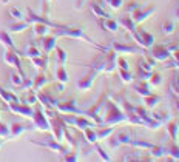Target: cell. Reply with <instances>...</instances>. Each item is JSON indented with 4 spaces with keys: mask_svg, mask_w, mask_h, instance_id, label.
I'll return each instance as SVG.
<instances>
[{
    "mask_svg": "<svg viewBox=\"0 0 179 162\" xmlns=\"http://www.w3.org/2000/svg\"><path fill=\"white\" fill-rule=\"evenodd\" d=\"M105 105H106V113H105L104 123H106V125H116V123L127 122V116L120 110L119 105H116L114 102H106Z\"/></svg>",
    "mask_w": 179,
    "mask_h": 162,
    "instance_id": "6da1fadb",
    "label": "cell"
},
{
    "mask_svg": "<svg viewBox=\"0 0 179 162\" xmlns=\"http://www.w3.org/2000/svg\"><path fill=\"white\" fill-rule=\"evenodd\" d=\"M114 70H116V52L114 51H106V54L100 56L93 63V71L96 73H100V71L113 73Z\"/></svg>",
    "mask_w": 179,
    "mask_h": 162,
    "instance_id": "7a4b0ae2",
    "label": "cell"
},
{
    "mask_svg": "<svg viewBox=\"0 0 179 162\" xmlns=\"http://www.w3.org/2000/svg\"><path fill=\"white\" fill-rule=\"evenodd\" d=\"M133 37V40H134L136 43L139 45V46H142L144 50H148V48L151 46V45L154 43V36L150 34V33H147L145 29L142 28H138L136 26V29L130 34Z\"/></svg>",
    "mask_w": 179,
    "mask_h": 162,
    "instance_id": "3957f363",
    "label": "cell"
},
{
    "mask_svg": "<svg viewBox=\"0 0 179 162\" xmlns=\"http://www.w3.org/2000/svg\"><path fill=\"white\" fill-rule=\"evenodd\" d=\"M154 11H156V5H154V3L140 5L139 8L131 14V19H133V22H134V25L138 26V25H140V23H144V22H145L147 19L154 13Z\"/></svg>",
    "mask_w": 179,
    "mask_h": 162,
    "instance_id": "277c9868",
    "label": "cell"
},
{
    "mask_svg": "<svg viewBox=\"0 0 179 162\" xmlns=\"http://www.w3.org/2000/svg\"><path fill=\"white\" fill-rule=\"evenodd\" d=\"M133 139H134L133 131L122 130V131H119L117 134H114V137L110 141V147H111V148H117V147H120V145H130Z\"/></svg>",
    "mask_w": 179,
    "mask_h": 162,
    "instance_id": "5b68a950",
    "label": "cell"
},
{
    "mask_svg": "<svg viewBox=\"0 0 179 162\" xmlns=\"http://www.w3.org/2000/svg\"><path fill=\"white\" fill-rule=\"evenodd\" d=\"M111 50L116 54H145V50L140 46H133V45L127 43H120V42H114L111 43Z\"/></svg>",
    "mask_w": 179,
    "mask_h": 162,
    "instance_id": "8992f818",
    "label": "cell"
},
{
    "mask_svg": "<svg viewBox=\"0 0 179 162\" xmlns=\"http://www.w3.org/2000/svg\"><path fill=\"white\" fill-rule=\"evenodd\" d=\"M150 56L156 62H165L171 57V52L167 48V45H151L150 46Z\"/></svg>",
    "mask_w": 179,
    "mask_h": 162,
    "instance_id": "52a82bcc",
    "label": "cell"
},
{
    "mask_svg": "<svg viewBox=\"0 0 179 162\" xmlns=\"http://www.w3.org/2000/svg\"><path fill=\"white\" fill-rule=\"evenodd\" d=\"M151 90H153V86H151V85H150V82L145 80V79H140L138 84L134 85V91H136V94H139L140 97H147V96H150V94L153 93Z\"/></svg>",
    "mask_w": 179,
    "mask_h": 162,
    "instance_id": "ba28073f",
    "label": "cell"
},
{
    "mask_svg": "<svg viewBox=\"0 0 179 162\" xmlns=\"http://www.w3.org/2000/svg\"><path fill=\"white\" fill-rule=\"evenodd\" d=\"M151 71H153V66L147 62L145 57H140V60L138 62V76L140 79H145V80H147Z\"/></svg>",
    "mask_w": 179,
    "mask_h": 162,
    "instance_id": "9c48e42d",
    "label": "cell"
},
{
    "mask_svg": "<svg viewBox=\"0 0 179 162\" xmlns=\"http://www.w3.org/2000/svg\"><path fill=\"white\" fill-rule=\"evenodd\" d=\"M57 110L67 113V114H83V111H81L77 107L74 105V100H70V102H63V104H57L56 105Z\"/></svg>",
    "mask_w": 179,
    "mask_h": 162,
    "instance_id": "30bf717a",
    "label": "cell"
},
{
    "mask_svg": "<svg viewBox=\"0 0 179 162\" xmlns=\"http://www.w3.org/2000/svg\"><path fill=\"white\" fill-rule=\"evenodd\" d=\"M9 110L13 113H17V114H22V116H26V118H33L34 111L28 105H20V104H9Z\"/></svg>",
    "mask_w": 179,
    "mask_h": 162,
    "instance_id": "8fae6325",
    "label": "cell"
},
{
    "mask_svg": "<svg viewBox=\"0 0 179 162\" xmlns=\"http://www.w3.org/2000/svg\"><path fill=\"white\" fill-rule=\"evenodd\" d=\"M33 118H34V122H36V125L39 127L40 130H48V128H49V123H48V120H47V116H45L40 110L34 111Z\"/></svg>",
    "mask_w": 179,
    "mask_h": 162,
    "instance_id": "7c38bea8",
    "label": "cell"
},
{
    "mask_svg": "<svg viewBox=\"0 0 179 162\" xmlns=\"http://www.w3.org/2000/svg\"><path fill=\"white\" fill-rule=\"evenodd\" d=\"M94 76H96V71H93V73L87 74L83 79H81V80L77 82V88L79 90H90L91 86H93V82H94Z\"/></svg>",
    "mask_w": 179,
    "mask_h": 162,
    "instance_id": "4fadbf2b",
    "label": "cell"
},
{
    "mask_svg": "<svg viewBox=\"0 0 179 162\" xmlns=\"http://www.w3.org/2000/svg\"><path fill=\"white\" fill-rule=\"evenodd\" d=\"M167 131H168L170 141L176 142L178 141V134H179V123L170 119L168 122H167Z\"/></svg>",
    "mask_w": 179,
    "mask_h": 162,
    "instance_id": "5bb4252c",
    "label": "cell"
},
{
    "mask_svg": "<svg viewBox=\"0 0 179 162\" xmlns=\"http://www.w3.org/2000/svg\"><path fill=\"white\" fill-rule=\"evenodd\" d=\"M100 25H102V28L108 29V31H111V33H116L117 29H119V26H120L119 22L114 20V19H111V17L102 19V20H100Z\"/></svg>",
    "mask_w": 179,
    "mask_h": 162,
    "instance_id": "9a60e30c",
    "label": "cell"
},
{
    "mask_svg": "<svg viewBox=\"0 0 179 162\" xmlns=\"http://www.w3.org/2000/svg\"><path fill=\"white\" fill-rule=\"evenodd\" d=\"M164 147H165V156H170V159H179V147L176 142L170 141L168 145Z\"/></svg>",
    "mask_w": 179,
    "mask_h": 162,
    "instance_id": "2e32d148",
    "label": "cell"
},
{
    "mask_svg": "<svg viewBox=\"0 0 179 162\" xmlns=\"http://www.w3.org/2000/svg\"><path fill=\"white\" fill-rule=\"evenodd\" d=\"M117 22H119V25H122L124 28L127 29L128 33H130V34H131V33L136 29V25H134V22H133V19L130 17V14H128V16H124V17H120Z\"/></svg>",
    "mask_w": 179,
    "mask_h": 162,
    "instance_id": "e0dca14e",
    "label": "cell"
},
{
    "mask_svg": "<svg viewBox=\"0 0 179 162\" xmlns=\"http://www.w3.org/2000/svg\"><path fill=\"white\" fill-rule=\"evenodd\" d=\"M42 45H43V52L48 54L53 48H56V37L54 36H43L42 39Z\"/></svg>",
    "mask_w": 179,
    "mask_h": 162,
    "instance_id": "ac0fdd59",
    "label": "cell"
},
{
    "mask_svg": "<svg viewBox=\"0 0 179 162\" xmlns=\"http://www.w3.org/2000/svg\"><path fill=\"white\" fill-rule=\"evenodd\" d=\"M5 60L9 63V65L16 66V68L22 73V63H20V59L17 57L16 52H5Z\"/></svg>",
    "mask_w": 179,
    "mask_h": 162,
    "instance_id": "d6986e66",
    "label": "cell"
},
{
    "mask_svg": "<svg viewBox=\"0 0 179 162\" xmlns=\"http://www.w3.org/2000/svg\"><path fill=\"white\" fill-rule=\"evenodd\" d=\"M174 29H176V23H174V20H164V22H162V25H161L162 34L171 36V34L174 33Z\"/></svg>",
    "mask_w": 179,
    "mask_h": 162,
    "instance_id": "ffe728a7",
    "label": "cell"
},
{
    "mask_svg": "<svg viewBox=\"0 0 179 162\" xmlns=\"http://www.w3.org/2000/svg\"><path fill=\"white\" fill-rule=\"evenodd\" d=\"M151 118H153L154 120H158L159 123H165V122H168V120L171 119V116H170L168 111L162 110V111H153V113H151Z\"/></svg>",
    "mask_w": 179,
    "mask_h": 162,
    "instance_id": "44dd1931",
    "label": "cell"
},
{
    "mask_svg": "<svg viewBox=\"0 0 179 162\" xmlns=\"http://www.w3.org/2000/svg\"><path fill=\"white\" fill-rule=\"evenodd\" d=\"M148 82H150V85L153 86V88H156V86H159L162 84V74L159 73V71H151L150 73V76H148V79H147Z\"/></svg>",
    "mask_w": 179,
    "mask_h": 162,
    "instance_id": "7402d4cb",
    "label": "cell"
},
{
    "mask_svg": "<svg viewBox=\"0 0 179 162\" xmlns=\"http://www.w3.org/2000/svg\"><path fill=\"white\" fill-rule=\"evenodd\" d=\"M36 144H39V145H43V147H47V148L49 150H53V151H57V153H63L65 150H63V147L59 144V141L54 142V141H47V142H36Z\"/></svg>",
    "mask_w": 179,
    "mask_h": 162,
    "instance_id": "603a6c76",
    "label": "cell"
},
{
    "mask_svg": "<svg viewBox=\"0 0 179 162\" xmlns=\"http://www.w3.org/2000/svg\"><path fill=\"white\" fill-rule=\"evenodd\" d=\"M159 102H161V96H158V94H153V93H151L150 96L144 97V104H145L147 108H154Z\"/></svg>",
    "mask_w": 179,
    "mask_h": 162,
    "instance_id": "cb8c5ba5",
    "label": "cell"
},
{
    "mask_svg": "<svg viewBox=\"0 0 179 162\" xmlns=\"http://www.w3.org/2000/svg\"><path fill=\"white\" fill-rule=\"evenodd\" d=\"M83 131H85V137H87V141H88L90 144H96V142L99 141V139H97V131L94 130L93 127L83 128Z\"/></svg>",
    "mask_w": 179,
    "mask_h": 162,
    "instance_id": "d4e9b609",
    "label": "cell"
},
{
    "mask_svg": "<svg viewBox=\"0 0 179 162\" xmlns=\"http://www.w3.org/2000/svg\"><path fill=\"white\" fill-rule=\"evenodd\" d=\"M131 147H134V148H139V150H150L153 144L151 142H147V141H139V139H133L131 141Z\"/></svg>",
    "mask_w": 179,
    "mask_h": 162,
    "instance_id": "484cf974",
    "label": "cell"
},
{
    "mask_svg": "<svg viewBox=\"0 0 179 162\" xmlns=\"http://www.w3.org/2000/svg\"><path fill=\"white\" fill-rule=\"evenodd\" d=\"M91 11L94 13V16H96L97 19H106V17H110L108 14L104 11V8H100L97 3H91Z\"/></svg>",
    "mask_w": 179,
    "mask_h": 162,
    "instance_id": "4316f807",
    "label": "cell"
},
{
    "mask_svg": "<svg viewBox=\"0 0 179 162\" xmlns=\"http://www.w3.org/2000/svg\"><path fill=\"white\" fill-rule=\"evenodd\" d=\"M0 96H2L8 104H19V97L14 96L13 93H8V91H5V90H0Z\"/></svg>",
    "mask_w": 179,
    "mask_h": 162,
    "instance_id": "83f0119b",
    "label": "cell"
},
{
    "mask_svg": "<svg viewBox=\"0 0 179 162\" xmlns=\"http://www.w3.org/2000/svg\"><path fill=\"white\" fill-rule=\"evenodd\" d=\"M25 56H28L29 59H34V57H39V56H42V52H40V50L37 46L29 45V46L25 50Z\"/></svg>",
    "mask_w": 179,
    "mask_h": 162,
    "instance_id": "f1b7e54d",
    "label": "cell"
},
{
    "mask_svg": "<svg viewBox=\"0 0 179 162\" xmlns=\"http://www.w3.org/2000/svg\"><path fill=\"white\" fill-rule=\"evenodd\" d=\"M56 76L59 79V82H62V84H67L68 82V73H67V70L63 68V65H59V68L56 71Z\"/></svg>",
    "mask_w": 179,
    "mask_h": 162,
    "instance_id": "f546056e",
    "label": "cell"
},
{
    "mask_svg": "<svg viewBox=\"0 0 179 162\" xmlns=\"http://www.w3.org/2000/svg\"><path fill=\"white\" fill-rule=\"evenodd\" d=\"M119 76L122 79L124 84H131L133 82V74L130 73V70H120L119 68Z\"/></svg>",
    "mask_w": 179,
    "mask_h": 162,
    "instance_id": "4dcf8cb0",
    "label": "cell"
},
{
    "mask_svg": "<svg viewBox=\"0 0 179 162\" xmlns=\"http://www.w3.org/2000/svg\"><path fill=\"white\" fill-rule=\"evenodd\" d=\"M34 33H36L37 36H47V33H48V25L36 23V26H34Z\"/></svg>",
    "mask_w": 179,
    "mask_h": 162,
    "instance_id": "1f68e13d",
    "label": "cell"
},
{
    "mask_svg": "<svg viewBox=\"0 0 179 162\" xmlns=\"http://www.w3.org/2000/svg\"><path fill=\"white\" fill-rule=\"evenodd\" d=\"M25 130H28L25 125H22V123H14V125L11 127V134H13V136H19V134L23 133Z\"/></svg>",
    "mask_w": 179,
    "mask_h": 162,
    "instance_id": "d6a6232c",
    "label": "cell"
},
{
    "mask_svg": "<svg viewBox=\"0 0 179 162\" xmlns=\"http://www.w3.org/2000/svg\"><path fill=\"white\" fill-rule=\"evenodd\" d=\"M105 3L111 9H120L122 5H124V0H105Z\"/></svg>",
    "mask_w": 179,
    "mask_h": 162,
    "instance_id": "836d02e7",
    "label": "cell"
},
{
    "mask_svg": "<svg viewBox=\"0 0 179 162\" xmlns=\"http://www.w3.org/2000/svg\"><path fill=\"white\" fill-rule=\"evenodd\" d=\"M0 40H2L3 43L6 45V46H9V48H14V45H13V40H11V37L8 33H5V31H2L0 33Z\"/></svg>",
    "mask_w": 179,
    "mask_h": 162,
    "instance_id": "e575fe53",
    "label": "cell"
},
{
    "mask_svg": "<svg viewBox=\"0 0 179 162\" xmlns=\"http://www.w3.org/2000/svg\"><path fill=\"white\" fill-rule=\"evenodd\" d=\"M28 28V22H19V23H14V25H11V29H13L14 33H20V31H23V29Z\"/></svg>",
    "mask_w": 179,
    "mask_h": 162,
    "instance_id": "d590c367",
    "label": "cell"
},
{
    "mask_svg": "<svg viewBox=\"0 0 179 162\" xmlns=\"http://www.w3.org/2000/svg\"><path fill=\"white\" fill-rule=\"evenodd\" d=\"M56 52H57V57H59V63L63 65V63L67 62V51L62 50L60 46H56Z\"/></svg>",
    "mask_w": 179,
    "mask_h": 162,
    "instance_id": "8d00e7d4",
    "label": "cell"
},
{
    "mask_svg": "<svg viewBox=\"0 0 179 162\" xmlns=\"http://www.w3.org/2000/svg\"><path fill=\"white\" fill-rule=\"evenodd\" d=\"M114 131V128H111V127H108V128H102V130H99L97 131V139H105V137H108L110 134H111Z\"/></svg>",
    "mask_w": 179,
    "mask_h": 162,
    "instance_id": "74e56055",
    "label": "cell"
},
{
    "mask_svg": "<svg viewBox=\"0 0 179 162\" xmlns=\"http://www.w3.org/2000/svg\"><path fill=\"white\" fill-rule=\"evenodd\" d=\"M23 74H16V73H13L11 74V82H13L14 85H17V86H20L22 84H23Z\"/></svg>",
    "mask_w": 179,
    "mask_h": 162,
    "instance_id": "f35d334b",
    "label": "cell"
},
{
    "mask_svg": "<svg viewBox=\"0 0 179 162\" xmlns=\"http://www.w3.org/2000/svg\"><path fill=\"white\" fill-rule=\"evenodd\" d=\"M47 82H48V80H47V77H45V76H39V77L36 79V82L33 84L34 90H39V88H42V86L47 84Z\"/></svg>",
    "mask_w": 179,
    "mask_h": 162,
    "instance_id": "ab89813d",
    "label": "cell"
},
{
    "mask_svg": "<svg viewBox=\"0 0 179 162\" xmlns=\"http://www.w3.org/2000/svg\"><path fill=\"white\" fill-rule=\"evenodd\" d=\"M9 14L13 16L14 19H17V20H23V14H22V11L20 9H17V8H9Z\"/></svg>",
    "mask_w": 179,
    "mask_h": 162,
    "instance_id": "60d3db41",
    "label": "cell"
},
{
    "mask_svg": "<svg viewBox=\"0 0 179 162\" xmlns=\"http://www.w3.org/2000/svg\"><path fill=\"white\" fill-rule=\"evenodd\" d=\"M116 63H117V66H119L120 70H130V65H128V62L124 57H117Z\"/></svg>",
    "mask_w": 179,
    "mask_h": 162,
    "instance_id": "b9f144b4",
    "label": "cell"
},
{
    "mask_svg": "<svg viewBox=\"0 0 179 162\" xmlns=\"http://www.w3.org/2000/svg\"><path fill=\"white\" fill-rule=\"evenodd\" d=\"M139 6H140V3H138V2H130V3H128V6H127V13L131 16V14L134 13V11L138 9Z\"/></svg>",
    "mask_w": 179,
    "mask_h": 162,
    "instance_id": "7bdbcfd3",
    "label": "cell"
},
{
    "mask_svg": "<svg viewBox=\"0 0 179 162\" xmlns=\"http://www.w3.org/2000/svg\"><path fill=\"white\" fill-rule=\"evenodd\" d=\"M96 150H97L99 156H100V157H102V159H104V161H111V157H110V156H108V154H106V153L104 151V150H102V148H100V147H99V145L96 147Z\"/></svg>",
    "mask_w": 179,
    "mask_h": 162,
    "instance_id": "ee69618b",
    "label": "cell"
},
{
    "mask_svg": "<svg viewBox=\"0 0 179 162\" xmlns=\"http://www.w3.org/2000/svg\"><path fill=\"white\" fill-rule=\"evenodd\" d=\"M171 57H173V60L176 62V65H178V68H179V50L171 52Z\"/></svg>",
    "mask_w": 179,
    "mask_h": 162,
    "instance_id": "f6af8a7d",
    "label": "cell"
},
{
    "mask_svg": "<svg viewBox=\"0 0 179 162\" xmlns=\"http://www.w3.org/2000/svg\"><path fill=\"white\" fill-rule=\"evenodd\" d=\"M145 60H147V62H148V63H150V65H151V66H153V68H154V66H156V63H158V62H156V60H154L153 57H151V56H147V54H145Z\"/></svg>",
    "mask_w": 179,
    "mask_h": 162,
    "instance_id": "bcb514c9",
    "label": "cell"
},
{
    "mask_svg": "<svg viewBox=\"0 0 179 162\" xmlns=\"http://www.w3.org/2000/svg\"><path fill=\"white\" fill-rule=\"evenodd\" d=\"M8 133H9V130H8V128H6L5 125H0V134H2V136H6Z\"/></svg>",
    "mask_w": 179,
    "mask_h": 162,
    "instance_id": "7dc6e473",
    "label": "cell"
},
{
    "mask_svg": "<svg viewBox=\"0 0 179 162\" xmlns=\"http://www.w3.org/2000/svg\"><path fill=\"white\" fill-rule=\"evenodd\" d=\"M171 86H174V88H179V76L178 77H174L173 80H171V84H170Z\"/></svg>",
    "mask_w": 179,
    "mask_h": 162,
    "instance_id": "c3c4849f",
    "label": "cell"
},
{
    "mask_svg": "<svg viewBox=\"0 0 179 162\" xmlns=\"http://www.w3.org/2000/svg\"><path fill=\"white\" fill-rule=\"evenodd\" d=\"M173 105H174V108H176V113L179 114V99H178V97H174V99H173Z\"/></svg>",
    "mask_w": 179,
    "mask_h": 162,
    "instance_id": "681fc988",
    "label": "cell"
},
{
    "mask_svg": "<svg viewBox=\"0 0 179 162\" xmlns=\"http://www.w3.org/2000/svg\"><path fill=\"white\" fill-rule=\"evenodd\" d=\"M56 88L59 90V91H63V84H59V85L56 86Z\"/></svg>",
    "mask_w": 179,
    "mask_h": 162,
    "instance_id": "f907efd6",
    "label": "cell"
},
{
    "mask_svg": "<svg viewBox=\"0 0 179 162\" xmlns=\"http://www.w3.org/2000/svg\"><path fill=\"white\" fill-rule=\"evenodd\" d=\"M82 2H83V0H79V5H77V8H81V6H82Z\"/></svg>",
    "mask_w": 179,
    "mask_h": 162,
    "instance_id": "816d5d0a",
    "label": "cell"
},
{
    "mask_svg": "<svg viewBox=\"0 0 179 162\" xmlns=\"http://www.w3.org/2000/svg\"><path fill=\"white\" fill-rule=\"evenodd\" d=\"M176 16H178V19H179V6H178V9H176Z\"/></svg>",
    "mask_w": 179,
    "mask_h": 162,
    "instance_id": "f5cc1de1",
    "label": "cell"
}]
</instances>
